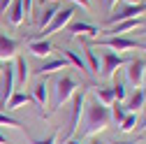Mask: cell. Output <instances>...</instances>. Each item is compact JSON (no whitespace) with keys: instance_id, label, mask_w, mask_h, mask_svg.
Instances as JSON below:
<instances>
[{"instance_id":"7c38bea8","label":"cell","mask_w":146,"mask_h":144,"mask_svg":"<svg viewBox=\"0 0 146 144\" xmlns=\"http://www.w3.org/2000/svg\"><path fill=\"white\" fill-rule=\"evenodd\" d=\"M70 67V63L60 56V58H49V61H44L37 70H35V75H40V77H44V75H51V72H56V70H67Z\"/></svg>"},{"instance_id":"30bf717a","label":"cell","mask_w":146,"mask_h":144,"mask_svg":"<svg viewBox=\"0 0 146 144\" xmlns=\"http://www.w3.org/2000/svg\"><path fill=\"white\" fill-rule=\"evenodd\" d=\"M65 28H67L72 35H90V37H100V33H102L98 26L86 23V21H70Z\"/></svg>"},{"instance_id":"d6986e66","label":"cell","mask_w":146,"mask_h":144,"mask_svg":"<svg viewBox=\"0 0 146 144\" xmlns=\"http://www.w3.org/2000/svg\"><path fill=\"white\" fill-rule=\"evenodd\" d=\"M63 58L70 63V65H74V67H79V70H86L88 72V65H86V58H81L77 51H72V49H65L63 51Z\"/></svg>"},{"instance_id":"8d00e7d4","label":"cell","mask_w":146,"mask_h":144,"mask_svg":"<svg viewBox=\"0 0 146 144\" xmlns=\"http://www.w3.org/2000/svg\"><path fill=\"white\" fill-rule=\"evenodd\" d=\"M125 3H144V0H125Z\"/></svg>"},{"instance_id":"8992f818","label":"cell","mask_w":146,"mask_h":144,"mask_svg":"<svg viewBox=\"0 0 146 144\" xmlns=\"http://www.w3.org/2000/svg\"><path fill=\"white\" fill-rule=\"evenodd\" d=\"M144 12H146V3H127L123 9H118V12H114V14H109L104 21L111 26V23L123 21V19H135V16H141Z\"/></svg>"},{"instance_id":"6da1fadb","label":"cell","mask_w":146,"mask_h":144,"mask_svg":"<svg viewBox=\"0 0 146 144\" xmlns=\"http://www.w3.org/2000/svg\"><path fill=\"white\" fill-rule=\"evenodd\" d=\"M109 123H111L109 107L100 105L98 100L84 105V128H81V135H95V133L104 130Z\"/></svg>"},{"instance_id":"ab89813d","label":"cell","mask_w":146,"mask_h":144,"mask_svg":"<svg viewBox=\"0 0 146 144\" xmlns=\"http://www.w3.org/2000/svg\"><path fill=\"white\" fill-rule=\"evenodd\" d=\"M141 49H144V51H146V44H141Z\"/></svg>"},{"instance_id":"603a6c76","label":"cell","mask_w":146,"mask_h":144,"mask_svg":"<svg viewBox=\"0 0 146 144\" xmlns=\"http://www.w3.org/2000/svg\"><path fill=\"white\" fill-rule=\"evenodd\" d=\"M58 12V5L56 3H51L46 9H42V19H40V28H46L49 26V21L53 19V14H56Z\"/></svg>"},{"instance_id":"2e32d148","label":"cell","mask_w":146,"mask_h":144,"mask_svg":"<svg viewBox=\"0 0 146 144\" xmlns=\"http://www.w3.org/2000/svg\"><path fill=\"white\" fill-rule=\"evenodd\" d=\"M33 102H37L40 107L49 105V84L46 81H37L33 86Z\"/></svg>"},{"instance_id":"83f0119b","label":"cell","mask_w":146,"mask_h":144,"mask_svg":"<svg viewBox=\"0 0 146 144\" xmlns=\"http://www.w3.org/2000/svg\"><path fill=\"white\" fill-rule=\"evenodd\" d=\"M116 3H118V0H104V7H107L109 12H111V9L116 7Z\"/></svg>"},{"instance_id":"e0dca14e","label":"cell","mask_w":146,"mask_h":144,"mask_svg":"<svg viewBox=\"0 0 146 144\" xmlns=\"http://www.w3.org/2000/svg\"><path fill=\"white\" fill-rule=\"evenodd\" d=\"M30 102H33V95H28V93H23V91H14L12 98L5 102V107H7V109H19V107L30 105Z\"/></svg>"},{"instance_id":"4fadbf2b","label":"cell","mask_w":146,"mask_h":144,"mask_svg":"<svg viewBox=\"0 0 146 144\" xmlns=\"http://www.w3.org/2000/svg\"><path fill=\"white\" fill-rule=\"evenodd\" d=\"M16 63H14V81L19 86H26L28 77H30V67H28V61L23 56H14Z\"/></svg>"},{"instance_id":"5bb4252c","label":"cell","mask_w":146,"mask_h":144,"mask_svg":"<svg viewBox=\"0 0 146 144\" xmlns=\"http://www.w3.org/2000/svg\"><path fill=\"white\" fill-rule=\"evenodd\" d=\"M7 21L12 26H21L23 19H26V14H23V5H21V0H12V5L7 7Z\"/></svg>"},{"instance_id":"5b68a950","label":"cell","mask_w":146,"mask_h":144,"mask_svg":"<svg viewBox=\"0 0 146 144\" xmlns=\"http://www.w3.org/2000/svg\"><path fill=\"white\" fill-rule=\"evenodd\" d=\"M72 16H74V7H63V9H58L56 14H53V19L49 21V26L46 28H42V33H40V37L44 40L46 35H53V33H58V30H63L70 21H72ZM37 37V40H40Z\"/></svg>"},{"instance_id":"277c9868","label":"cell","mask_w":146,"mask_h":144,"mask_svg":"<svg viewBox=\"0 0 146 144\" xmlns=\"http://www.w3.org/2000/svg\"><path fill=\"white\" fill-rule=\"evenodd\" d=\"M95 44H98V47H104V49H109V51H118V53L130 51V49H137V47H139V44H137V40H130V37H125V35L98 37V40H95Z\"/></svg>"},{"instance_id":"484cf974","label":"cell","mask_w":146,"mask_h":144,"mask_svg":"<svg viewBox=\"0 0 146 144\" xmlns=\"http://www.w3.org/2000/svg\"><path fill=\"white\" fill-rule=\"evenodd\" d=\"M58 142V135L53 133V135H49V137H44V139H33L30 144H56Z\"/></svg>"},{"instance_id":"ffe728a7","label":"cell","mask_w":146,"mask_h":144,"mask_svg":"<svg viewBox=\"0 0 146 144\" xmlns=\"http://www.w3.org/2000/svg\"><path fill=\"white\" fill-rule=\"evenodd\" d=\"M109 114H111V121L114 123H121L123 119H125V114H127V109H125V105L123 102H111V107H109Z\"/></svg>"},{"instance_id":"52a82bcc","label":"cell","mask_w":146,"mask_h":144,"mask_svg":"<svg viewBox=\"0 0 146 144\" xmlns=\"http://www.w3.org/2000/svg\"><path fill=\"white\" fill-rule=\"evenodd\" d=\"M125 77L132 86H141L144 77H146V61L144 58H132L127 63V70H125Z\"/></svg>"},{"instance_id":"cb8c5ba5","label":"cell","mask_w":146,"mask_h":144,"mask_svg":"<svg viewBox=\"0 0 146 144\" xmlns=\"http://www.w3.org/2000/svg\"><path fill=\"white\" fill-rule=\"evenodd\" d=\"M111 93H114V100H116V102H123V100L127 98V88H125V84H123L121 79H116V84L111 86Z\"/></svg>"},{"instance_id":"836d02e7","label":"cell","mask_w":146,"mask_h":144,"mask_svg":"<svg viewBox=\"0 0 146 144\" xmlns=\"http://www.w3.org/2000/svg\"><path fill=\"white\" fill-rule=\"evenodd\" d=\"M88 144H104V142H102V139H90Z\"/></svg>"},{"instance_id":"3957f363","label":"cell","mask_w":146,"mask_h":144,"mask_svg":"<svg viewBox=\"0 0 146 144\" xmlns=\"http://www.w3.org/2000/svg\"><path fill=\"white\" fill-rule=\"evenodd\" d=\"M74 91H79V84L72 77H58L56 84H53V107L51 109L56 112L63 102H67L72 95H74Z\"/></svg>"},{"instance_id":"f1b7e54d","label":"cell","mask_w":146,"mask_h":144,"mask_svg":"<svg viewBox=\"0 0 146 144\" xmlns=\"http://www.w3.org/2000/svg\"><path fill=\"white\" fill-rule=\"evenodd\" d=\"M9 5H12V0H0V12H7Z\"/></svg>"},{"instance_id":"d590c367","label":"cell","mask_w":146,"mask_h":144,"mask_svg":"<svg viewBox=\"0 0 146 144\" xmlns=\"http://www.w3.org/2000/svg\"><path fill=\"white\" fill-rule=\"evenodd\" d=\"M139 35H146V26H141V28H139Z\"/></svg>"},{"instance_id":"4316f807","label":"cell","mask_w":146,"mask_h":144,"mask_svg":"<svg viewBox=\"0 0 146 144\" xmlns=\"http://www.w3.org/2000/svg\"><path fill=\"white\" fill-rule=\"evenodd\" d=\"M21 5H23V14L30 16V12H33V0H21Z\"/></svg>"},{"instance_id":"4dcf8cb0","label":"cell","mask_w":146,"mask_h":144,"mask_svg":"<svg viewBox=\"0 0 146 144\" xmlns=\"http://www.w3.org/2000/svg\"><path fill=\"white\" fill-rule=\"evenodd\" d=\"M65 144H81V139H77V137H70V139H65Z\"/></svg>"},{"instance_id":"e575fe53","label":"cell","mask_w":146,"mask_h":144,"mask_svg":"<svg viewBox=\"0 0 146 144\" xmlns=\"http://www.w3.org/2000/svg\"><path fill=\"white\" fill-rule=\"evenodd\" d=\"M109 144H135V142H109Z\"/></svg>"},{"instance_id":"44dd1931","label":"cell","mask_w":146,"mask_h":144,"mask_svg":"<svg viewBox=\"0 0 146 144\" xmlns=\"http://www.w3.org/2000/svg\"><path fill=\"white\" fill-rule=\"evenodd\" d=\"M95 100L100 102V105H104V107H111V102H114V93H111V88H95Z\"/></svg>"},{"instance_id":"7402d4cb","label":"cell","mask_w":146,"mask_h":144,"mask_svg":"<svg viewBox=\"0 0 146 144\" xmlns=\"http://www.w3.org/2000/svg\"><path fill=\"white\" fill-rule=\"evenodd\" d=\"M118 125H121L123 133H132V130H137V114H135V112H127L125 119H123Z\"/></svg>"},{"instance_id":"9a60e30c","label":"cell","mask_w":146,"mask_h":144,"mask_svg":"<svg viewBox=\"0 0 146 144\" xmlns=\"http://www.w3.org/2000/svg\"><path fill=\"white\" fill-rule=\"evenodd\" d=\"M28 51L33 53V56H37V58H49V53H51V42L49 40H30L28 42Z\"/></svg>"},{"instance_id":"1f68e13d","label":"cell","mask_w":146,"mask_h":144,"mask_svg":"<svg viewBox=\"0 0 146 144\" xmlns=\"http://www.w3.org/2000/svg\"><path fill=\"white\" fill-rule=\"evenodd\" d=\"M144 109H146V107H144ZM139 128H141V130H146V114H144V119H141V123H139Z\"/></svg>"},{"instance_id":"8fae6325","label":"cell","mask_w":146,"mask_h":144,"mask_svg":"<svg viewBox=\"0 0 146 144\" xmlns=\"http://www.w3.org/2000/svg\"><path fill=\"white\" fill-rule=\"evenodd\" d=\"M123 105H125V109L127 112H139V109H144V107H146V98H144V91H141V88L137 86L135 88V91L130 93V95H127L125 100H123Z\"/></svg>"},{"instance_id":"d4e9b609","label":"cell","mask_w":146,"mask_h":144,"mask_svg":"<svg viewBox=\"0 0 146 144\" xmlns=\"http://www.w3.org/2000/svg\"><path fill=\"white\" fill-rule=\"evenodd\" d=\"M0 125H9V128H21V121L19 119H14L9 114H3L0 112Z\"/></svg>"},{"instance_id":"d6a6232c","label":"cell","mask_w":146,"mask_h":144,"mask_svg":"<svg viewBox=\"0 0 146 144\" xmlns=\"http://www.w3.org/2000/svg\"><path fill=\"white\" fill-rule=\"evenodd\" d=\"M0 144H9V142H7V137L3 135V130H0Z\"/></svg>"},{"instance_id":"74e56055","label":"cell","mask_w":146,"mask_h":144,"mask_svg":"<svg viewBox=\"0 0 146 144\" xmlns=\"http://www.w3.org/2000/svg\"><path fill=\"white\" fill-rule=\"evenodd\" d=\"M3 67H5V65H3V61H0V75H3Z\"/></svg>"},{"instance_id":"ba28073f","label":"cell","mask_w":146,"mask_h":144,"mask_svg":"<svg viewBox=\"0 0 146 144\" xmlns=\"http://www.w3.org/2000/svg\"><path fill=\"white\" fill-rule=\"evenodd\" d=\"M121 65H123L121 53H116V51H104L102 53V67H100L102 77H114Z\"/></svg>"},{"instance_id":"f35d334b","label":"cell","mask_w":146,"mask_h":144,"mask_svg":"<svg viewBox=\"0 0 146 144\" xmlns=\"http://www.w3.org/2000/svg\"><path fill=\"white\" fill-rule=\"evenodd\" d=\"M46 3H58V0H46Z\"/></svg>"},{"instance_id":"7a4b0ae2","label":"cell","mask_w":146,"mask_h":144,"mask_svg":"<svg viewBox=\"0 0 146 144\" xmlns=\"http://www.w3.org/2000/svg\"><path fill=\"white\" fill-rule=\"evenodd\" d=\"M84 105H86V93L84 88L81 91H74V95H72V109H70V125H67V133L63 135V142L74 137V133L79 130L81 125V114H84Z\"/></svg>"},{"instance_id":"f546056e","label":"cell","mask_w":146,"mask_h":144,"mask_svg":"<svg viewBox=\"0 0 146 144\" xmlns=\"http://www.w3.org/2000/svg\"><path fill=\"white\" fill-rule=\"evenodd\" d=\"M74 3H77V5H81V7H86V9L90 7V0H74Z\"/></svg>"},{"instance_id":"9c48e42d","label":"cell","mask_w":146,"mask_h":144,"mask_svg":"<svg viewBox=\"0 0 146 144\" xmlns=\"http://www.w3.org/2000/svg\"><path fill=\"white\" fill-rule=\"evenodd\" d=\"M16 51H19V40L7 37L5 33H0V61H9V58H14Z\"/></svg>"},{"instance_id":"ac0fdd59","label":"cell","mask_w":146,"mask_h":144,"mask_svg":"<svg viewBox=\"0 0 146 144\" xmlns=\"http://www.w3.org/2000/svg\"><path fill=\"white\" fill-rule=\"evenodd\" d=\"M84 53H86V65H88V72H90V75L100 72V56H98V51H95V49H90V47H86V49H84Z\"/></svg>"}]
</instances>
